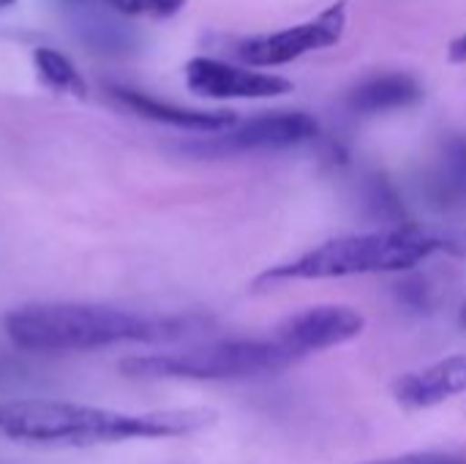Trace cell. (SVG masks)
I'll return each instance as SVG.
<instances>
[{
	"label": "cell",
	"mask_w": 466,
	"mask_h": 464,
	"mask_svg": "<svg viewBox=\"0 0 466 464\" xmlns=\"http://www.w3.org/2000/svg\"><path fill=\"white\" fill-rule=\"evenodd\" d=\"M5 336L25 353H90L126 342H169L188 317H158L101 304H25L3 317Z\"/></svg>",
	"instance_id": "7a4b0ae2"
},
{
	"label": "cell",
	"mask_w": 466,
	"mask_h": 464,
	"mask_svg": "<svg viewBox=\"0 0 466 464\" xmlns=\"http://www.w3.org/2000/svg\"><path fill=\"white\" fill-rule=\"evenodd\" d=\"M448 60L451 63H466V33L456 36L448 46Z\"/></svg>",
	"instance_id": "2e32d148"
},
{
	"label": "cell",
	"mask_w": 466,
	"mask_h": 464,
	"mask_svg": "<svg viewBox=\"0 0 466 464\" xmlns=\"http://www.w3.org/2000/svg\"><path fill=\"white\" fill-rule=\"evenodd\" d=\"M210 424H216V413L199 407L123 413L57 399L0 402V440L41 449H93L128 440L186 438Z\"/></svg>",
	"instance_id": "6da1fadb"
},
{
	"label": "cell",
	"mask_w": 466,
	"mask_h": 464,
	"mask_svg": "<svg viewBox=\"0 0 466 464\" xmlns=\"http://www.w3.org/2000/svg\"><path fill=\"white\" fill-rule=\"evenodd\" d=\"M16 0H0V8H8V5H14Z\"/></svg>",
	"instance_id": "e0dca14e"
},
{
	"label": "cell",
	"mask_w": 466,
	"mask_h": 464,
	"mask_svg": "<svg viewBox=\"0 0 466 464\" xmlns=\"http://www.w3.org/2000/svg\"><path fill=\"white\" fill-rule=\"evenodd\" d=\"M366 464H466V451H412Z\"/></svg>",
	"instance_id": "9a60e30c"
},
{
	"label": "cell",
	"mask_w": 466,
	"mask_h": 464,
	"mask_svg": "<svg viewBox=\"0 0 466 464\" xmlns=\"http://www.w3.org/2000/svg\"><path fill=\"white\" fill-rule=\"evenodd\" d=\"M461 323H464V325H466V309H464V312H461Z\"/></svg>",
	"instance_id": "ac0fdd59"
},
{
	"label": "cell",
	"mask_w": 466,
	"mask_h": 464,
	"mask_svg": "<svg viewBox=\"0 0 466 464\" xmlns=\"http://www.w3.org/2000/svg\"><path fill=\"white\" fill-rule=\"evenodd\" d=\"M434 254L466 257V232L399 224L390 230L330 238L295 260L268 268L262 276L254 279V287L262 290L279 282H319L369 273H396L410 271Z\"/></svg>",
	"instance_id": "3957f363"
},
{
	"label": "cell",
	"mask_w": 466,
	"mask_h": 464,
	"mask_svg": "<svg viewBox=\"0 0 466 464\" xmlns=\"http://www.w3.org/2000/svg\"><path fill=\"white\" fill-rule=\"evenodd\" d=\"M300 358L279 339H227L210 342L183 353L131 356L117 364L126 377L134 380H251L276 375Z\"/></svg>",
	"instance_id": "277c9868"
},
{
	"label": "cell",
	"mask_w": 466,
	"mask_h": 464,
	"mask_svg": "<svg viewBox=\"0 0 466 464\" xmlns=\"http://www.w3.org/2000/svg\"><path fill=\"white\" fill-rule=\"evenodd\" d=\"M459 394H466V353L407 372L393 383L396 402L410 410H426Z\"/></svg>",
	"instance_id": "9c48e42d"
},
{
	"label": "cell",
	"mask_w": 466,
	"mask_h": 464,
	"mask_svg": "<svg viewBox=\"0 0 466 464\" xmlns=\"http://www.w3.org/2000/svg\"><path fill=\"white\" fill-rule=\"evenodd\" d=\"M112 96L128 107L131 112H137L139 118L164 123V126H175V129H186V131H202V134H221L232 126H238V115L235 112H210V109H188V107H177L153 96H145L139 90L131 88H112Z\"/></svg>",
	"instance_id": "30bf717a"
},
{
	"label": "cell",
	"mask_w": 466,
	"mask_h": 464,
	"mask_svg": "<svg viewBox=\"0 0 466 464\" xmlns=\"http://www.w3.org/2000/svg\"><path fill=\"white\" fill-rule=\"evenodd\" d=\"M33 68H35L41 85H46L52 93L71 96V98H85L87 96L85 77L76 71V66L63 52L49 49V46H38L33 52Z\"/></svg>",
	"instance_id": "4fadbf2b"
},
{
	"label": "cell",
	"mask_w": 466,
	"mask_h": 464,
	"mask_svg": "<svg viewBox=\"0 0 466 464\" xmlns=\"http://www.w3.org/2000/svg\"><path fill=\"white\" fill-rule=\"evenodd\" d=\"M347 16H350V5L347 0H339L311 22L243 38L238 44V57L254 68H270V66H284L306 52L336 46L347 30Z\"/></svg>",
	"instance_id": "5b68a950"
},
{
	"label": "cell",
	"mask_w": 466,
	"mask_h": 464,
	"mask_svg": "<svg viewBox=\"0 0 466 464\" xmlns=\"http://www.w3.org/2000/svg\"><path fill=\"white\" fill-rule=\"evenodd\" d=\"M366 328L363 314H358L350 306H311L306 312H298L287 317L276 328V339L292 350L298 358H306L311 353H322L330 347H341L352 339H358Z\"/></svg>",
	"instance_id": "52a82bcc"
},
{
	"label": "cell",
	"mask_w": 466,
	"mask_h": 464,
	"mask_svg": "<svg viewBox=\"0 0 466 464\" xmlns=\"http://www.w3.org/2000/svg\"><path fill=\"white\" fill-rule=\"evenodd\" d=\"M319 134V126L306 112H273L238 123L210 139L186 145L199 156H232V153H265L303 145Z\"/></svg>",
	"instance_id": "8992f818"
},
{
	"label": "cell",
	"mask_w": 466,
	"mask_h": 464,
	"mask_svg": "<svg viewBox=\"0 0 466 464\" xmlns=\"http://www.w3.org/2000/svg\"><path fill=\"white\" fill-rule=\"evenodd\" d=\"M423 88L410 74H377L355 85L347 104L358 115H377L390 109H404L420 101Z\"/></svg>",
	"instance_id": "7c38bea8"
},
{
	"label": "cell",
	"mask_w": 466,
	"mask_h": 464,
	"mask_svg": "<svg viewBox=\"0 0 466 464\" xmlns=\"http://www.w3.org/2000/svg\"><path fill=\"white\" fill-rule=\"evenodd\" d=\"M186 85L191 93L205 98H276L295 90V85L284 77L240 68L213 57L188 60Z\"/></svg>",
	"instance_id": "ba28073f"
},
{
	"label": "cell",
	"mask_w": 466,
	"mask_h": 464,
	"mask_svg": "<svg viewBox=\"0 0 466 464\" xmlns=\"http://www.w3.org/2000/svg\"><path fill=\"white\" fill-rule=\"evenodd\" d=\"M106 3L128 16H172L188 0H106Z\"/></svg>",
	"instance_id": "5bb4252c"
},
{
	"label": "cell",
	"mask_w": 466,
	"mask_h": 464,
	"mask_svg": "<svg viewBox=\"0 0 466 464\" xmlns=\"http://www.w3.org/2000/svg\"><path fill=\"white\" fill-rule=\"evenodd\" d=\"M423 191L437 211H464L466 208V137H451L440 156L434 159Z\"/></svg>",
	"instance_id": "8fae6325"
}]
</instances>
